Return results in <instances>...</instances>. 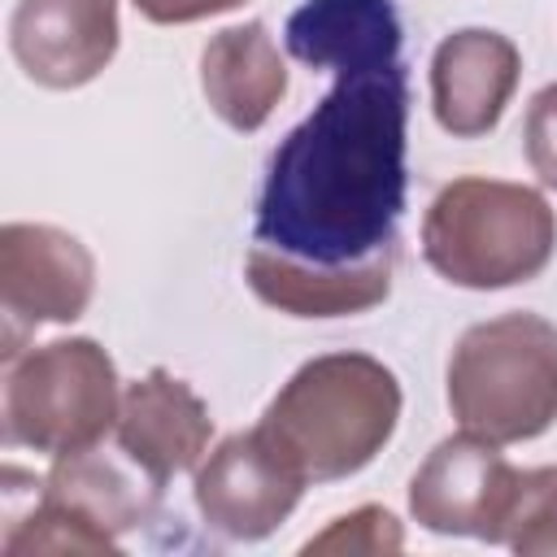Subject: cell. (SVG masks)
I'll return each instance as SVG.
<instances>
[{
  "label": "cell",
  "instance_id": "1",
  "mask_svg": "<svg viewBox=\"0 0 557 557\" xmlns=\"http://www.w3.org/2000/svg\"><path fill=\"white\" fill-rule=\"evenodd\" d=\"M409 74H335L313 113L270 152L252 244L309 265H361L396 252L405 213Z\"/></svg>",
  "mask_w": 557,
  "mask_h": 557
},
{
  "label": "cell",
  "instance_id": "2",
  "mask_svg": "<svg viewBox=\"0 0 557 557\" xmlns=\"http://www.w3.org/2000/svg\"><path fill=\"white\" fill-rule=\"evenodd\" d=\"M400 422L396 374L366 352L305 361L261 413V435L305 483H335L366 470Z\"/></svg>",
  "mask_w": 557,
  "mask_h": 557
},
{
  "label": "cell",
  "instance_id": "3",
  "mask_svg": "<svg viewBox=\"0 0 557 557\" xmlns=\"http://www.w3.org/2000/svg\"><path fill=\"white\" fill-rule=\"evenodd\" d=\"M557 248V213L544 191L505 178H453L422 218V257L453 287L496 292L531 283Z\"/></svg>",
  "mask_w": 557,
  "mask_h": 557
},
{
  "label": "cell",
  "instance_id": "4",
  "mask_svg": "<svg viewBox=\"0 0 557 557\" xmlns=\"http://www.w3.org/2000/svg\"><path fill=\"white\" fill-rule=\"evenodd\" d=\"M448 409L492 444L544 435L557 422V326L540 313L474 322L448 357Z\"/></svg>",
  "mask_w": 557,
  "mask_h": 557
},
{
  "label": "cell",
  "instance_id": "5",
  "mask_svg": "<svg viewBox=\"0 0 557 557\" xmlns=\"http://www.w3.org/2000/svg\"><path fill=\"white\" fill-rule=\"evenodd\" d=\"M113 357L87 339H52L4 361V444L65 457L100 444L117 422Z\"/></svg>",
  "mask_w": 557,
  "mask_h": 557
},
{
  "label": "cell",
  "instance_id": "6",
  "mask_svg": "<svg viewBox=\"0 0 557 557\" xmlns=\"http://www.w3.org/2000/svg\"><path fill=\"white\" fill-rule=\"evenodd\" d=\"M96 292V261L87 244L48 222L0 226V309L4 361L22 352V335L44 322H74Z\"/></svg>",
  "mask_w": 557,
  "mask_h": 557
},
{
  "label": "cell",
  "instance_id": "7",
  "mask_svg": "<svg viewBox=\"0 0 557 557\" xmlns=\"http://www.w3.org/2000/svg\"><path fill=\"white\" fill-rule=\"evenodd\" d=\"M300 470L261 435V426L226 435L196 466V509L226 540H265L300 505Z\"/></svg>",
  "mask_w": 557,
  "mask_h": 557
},
{
  "label": "cell",
  "instance_id": "8",
  "mask_svg": "<svg viewBox=\"0 0 557 557\" xmlns=\"http://www.w3.org/2000/svg\"><path fill=\"white\" fill-rule=\"evenodd\" d=\"M518 483V466L483 435H448L409 483V513L435 535H474L496 544Z\"/></svg>",
  "mask_w": 557,
  "mask_h": 557
},
{
  "label": "cell",
  "instance_id": "9",
  "mask_svg": "<svg viewBox=\"0 0 557 557\" xmlns=\"http://www.w3.org/2000/svg\"><path fill=\"white\" fill-rule=\"evenodd\" d=\"M117 0H17L9 48L30 83L74 91L117 52Z\"/></svg>",
  "mask_w": 557,
  "mask_h": 557
},
{
  "label": "cell",
  "instance_id": "10",
  "mask_svg": "<svg viewBox=\"0 0 557 557\" xmlns=\"http://www.w3.org/2000/svg\"><path fill=\"white\" fill-rule=\"evenodd\" d=\"M209 435H213V418H209L205 400L183 379H174L170 370L157 366L144 379L122 387L113 440L161 487L174 474L196 470L205 461Z\"/></svg>",
  "mask_w": 557,
  "mask_h": 557
},
{
  "label": "cell",
  "instance_id": "11",
  "mask_svg": "<svg viewBox=\"0 0 557 557\" xmlns=\"http://www.w3.org/2000/svg\"><path fill=\"white\" fill-rule=\"evenodd\" d=\"M522 74V52L509 35L466 26L453 30L431 57V109L453 139L496 131Z\"/></svg>",
  "mask_w": 557,
  "mask_h": 557
},
{
  "label": "cell",
  "instance_id": "12",
  "mask_svg": "<svg viewBox=\"0 0 557 557\" xmlns=\"http://www.w3.org/2000/svg\"><path fill=\"white\" fill-rule=\"evenodd\" d=\"M392 265L396 252H383L361 265H309L252 244L244 261V278L261 305L287 318H348L387 300Z\"/></svg>",
  "mask_w": 557,
  "mask_h": 557
},
{
  "label": "cell",
  "instance_id": "13",
  "mask_svg": "<svg viewBox=\"0 0 557 557\" xmlns=\"http://www.w3.org/2000/svg\"><path fill=\"white\" fill-rule=\"evenodd\" d=\"M287 52L309 70H379L400 61L405 26L392 0H305L287 17Z\"/></svg>",
  "mask_w": 557,
  "mask_h": 557
},
{
  "label": "cell",
  "instance_id": "14",
  "mask_svg": "<svg viewBox=\"0 0 557 557\" xmlns=\"http://www.w3.org/2000/svg\"><path fill=\"white\" fill-rule=\"evenodd\" d=\"M200 91L231 131H261L287 96V65L261 22L218 30L200 52Z\"/></svg>",
  "mask_w": 557,
  "mask_h": 557
},
{
  "label": "cell",
  "instance_id": "15",
  "mask_svg": "<svg viewBox=\"0 0 557 557\" xmlns=\"http://www.w3.org/2000/svg\"><path fill=\"white\" fill-rule=\"evenodd\" d=\"M39 492L70 505L74 513H83L91 527L109 531L113 540L144 527L161 505V483L139 461H131L122 448L109 453L100 444L57 457Z\"/></svg>",
  "mask_w": 557,
  "mask_h": 557
},
{
  "label": "cell",
  "instance_id": "16",
  "mask_svg": "<svg viewBox=\"0 0 557 557\" xmlns=\"http://www.w3.org/2000/svg\"><path fill=\"white\" fill-rule=\"evenodd\" d=\"M4 557H30V553H117V540L100 527H91L70 505L39 492L26 518L9 522V535L0 544Z\"/></svg>",
  "mask_w": 557,
  "mask_h": 557
},
{
  "label": "cell",
  "instance_id": "17",
  "mask_svg": "<svg viewBox=\"0 0 557 557\" xmlns=\"http://www.w3.org/2000/svg\"><path fill=\"white\" fill-rule=\"evenodd\" d=\"M496 544L513 553H557V466L518 470Z\"/></svg>",
  "mask_w": 557,
  "mask_h": 557
},
{
  "label": "cell",
  "instance_id": "18",
  "mask_svg": "<svg viewBox=\"0 0 557 557\" xmlns=\"http://www.w3.org/2000/svg\"><path fill=\"white\" fill-rule=\"evenodd\" d=\"M405 544L396 513H387L383 505H361L344 518H335L322 535H313L305 544V553H396Z\"/></svg>",
  "mask_w": 557,
  "mask_h": 557
},
{
  "label": "cell",
  "instance_id": "19",
  "mask_svg": "<svg viewBox=\"0 0 557 557\" xmlns=\"http://www.w3.org/2000/svg\"><path fill=\"white\" fill-rule=\"evenodd\" d=\"M522 148H527V161L540 174V183L557 191V83H548L531 96L527 122H522Z\"/></svg>",
  "mask_w": 557,
  "mask_h": 557
},
{
  "label": "cell",
  "instance_id": "20",
  "mask_svg": "<svg viewBox=\"0 0 557 557\" xmlns=\"http://www.w3.org/2000/svg\"><path fill=\"white\" fill-rule=\"evenodd\" d=\"M131 4L157 26H183V22H200L213 13H231L248 0H131Z\"/></svg>",
  "mask_w": 557,
  "mask_h": 557
}]
</instances>
